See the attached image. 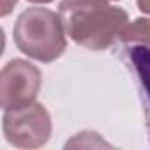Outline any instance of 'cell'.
I'll return each instance as SVG.
<instances>
[{
    "instance_id": "cell-1",
    "label": "cell",
    "mask_w": 150,
    "mask_h": 150,
    "mask_svg": "<svg viewBox=\"0 0 150 150\" xmlns=\"http://www.w3.org/2000/svg\"><path fill=\"white\" fill-rule=\"evenodd\" d=\"M58 14L65 34L92 51L108 50L129 25V14L108 0H62Z\"/></svg>"
},
{
    "instance_id": "cell-2",
    "label": "cell",
    "mask_w": 150,
    "mask_h": 150,
    "mask_svg": "<svg viewBox=\"0 0 150 150\" xmlns=\"http://www.w3.org/2000/svg\"><path fill=\"white\" fill-rule=\"evenodd\" d=\"M13 37L21 53L44 64L62 57L67 48L65 28L60 14L46 7L25 9L16 18Z\"/></svg>"
},
{
    "instance_id": "cell-3",
    "label": "cell",
    "mask_w": 150,
    "mask_h": 150,
    "mask_svg": "<svg viewBox=\"0 0 150 150\" xmlns=\"http://www.w3.org/2000/svg\"><path fill=\"white\" fill-rule=\"evenodd\" d=\"M2 129L6 139L16 148H39L50 141L51 117L44 104L34 101L21 108L6 110Z\"/></svg>"
},
{
    "instance_id": "cell-4",
    "label": "cell",
    "mask_w": 150,
    "mask_h": 150,
    "mask_svg": "<svg viewBox=\"0 0 150 150\" xmlns=\"http://www.w3.org/2000/svg\"><path fill=\"white\" fill-rule=\"evenodd\" d=\"M42 83L39 67L23 58L9 60L0 74V104L4 111L35 101Z\"/></svg>"
},
{
    "instance_id": "cell-5",
    "label": "cell",
    "mask_w": 150,
    "mask_h": 150,
    "mask_svg": "<svg viewBox=\"0 0 150 150\" xmlns=\"http://www.w3.org/2000/svg\"><path fill=\"white\" fill-rule=\"evenodd\" d=\"M129 67L134 71L146 101V117L150 124V48L143 44H124Z\"/></svg>"
},
{
    "instance_id": "cell-6",
    "label": "cell",
    "mask_w": 150,
    "mask_h": 150,
    "mask_svg": "<svg viewBox=\"0 0 150 150\" xmlns=\"http://www.w3.org/2000/svg\"><path fill=\"white\" fill-rule=\"evenodd\" d=\"M124 44H143L150 48V18H138L122 32Z\"/></svg>"
},
{
    "instance_id": "cell-7",
    "label": "cell",
    "mask_w": 150,
    "mask_h": 150,
    "mask_svg": "<svg viewBox=\"0 0 150 150\" xmlns=\"http://www.w3.org/2000/svg\"><path fill=\"white\" fill-rule=\"evenodd\" d=\"M16 4H18V0H2V16L6 18V16L14 9Z\"/></svg>"
},
{
    "instance_id": "cell-8",
    "label": "cell",
    "mask_w": 150,
    "mask_h": 150,
    "mask_svg": "<svg viewBox=\"0 0 150 150\" xmlns=\"http://www.w3.org/2000/svg\"><path fill=\"white\" fill-rule=\"evenodd\" d=\"M136 4H138V7H139L141 13H145V14L150 16V0H136Z\"/></svg>"
},
{
    "instance_id": "cell-9",
    "label": "cell",
    "mask_w": 150,
    "mask_h": 150,
    "mask_svg": "<svg viewBox=\"0 0 150 150\" xmlns=\"http://www.w3.org/2000/svg\"><path fill=\"white\" fill-rule=\"evenodd\" d=\"M28 2H34V4H50L53 0H28Z\"/></svg>"
}]
</instances>
